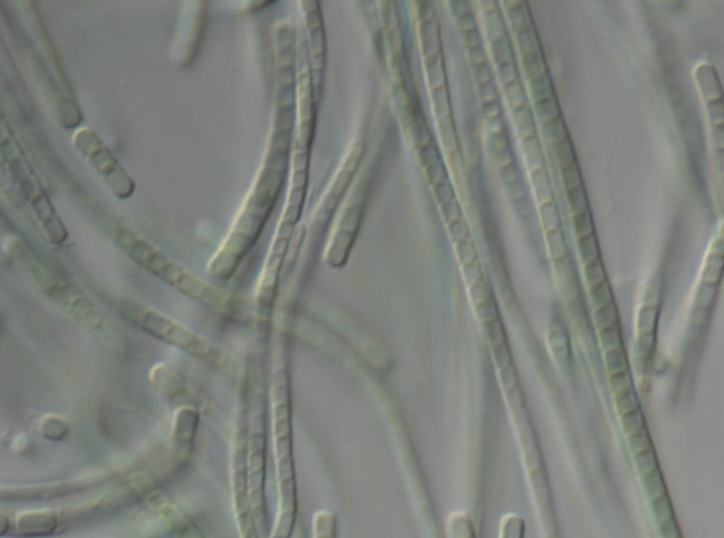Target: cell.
<instances>
[{
	"instance_id": "11",
	"label": "cell",
	"mask_w": 724,
	"mask_h": 538,
	"mask_svg": "<svg viewBox=\"0 0 724 538\" xmlns=\"http://www.w3.org/2000/svg\"><path fill=\"white\" fill-rule=\"evenodd\" d=\"M146 503L174 538H207L189 514L163 490L150 492L146 497Z\"/></svg>"
},
{
	"instance_id": "8",
	"label": "cell",
	"mask_w": 724,
	"mask_h": 538,
	"mask_svg": "<svg viewBox=\"0 0 724 538\" xmlns=\"http://www.w3.org/2000/svg\"><path fill=\"white\" fill-rule=\"evenodd\" d=\"M75 149L87 159L91 168L104 180L105 185L119 200H126L135 193L136 183L124 166L115 158L111 149L91 128H81L73 136Z\"/></svg>"
},
{
	"instance_id": "31",
	"label": "cell",
	"mask_w": 724,
	"mask_h": 538,
	"mask_svg": "<svg viewBox=\"0 0 724 538\" xmlns=\"http://www.w3.org/2000/svg\"><path fill=\"white\" fill-rule=\"evenodd\" d=\"M436 193H437V200H439L440 203L446 204L449 202H453L454 193H453L452 187L447 185V182H443V183H440V185H437Z\"/></svg>"
},
{
	"instance_id": "32",
	"label": "cell",
	"mask_w": 724,
	"mask_h": 538,
	"mask_svg": "<svg viewBox=\"0 0 724 538\" xmlns=\"http://www.w3.org/2000/svg\"><path fill=\"white\" fill-rule=\"evenodd\" d=\"M459 255L460 260L463 261L464 264H471V261L474 260V255H476V251H474L471 243H463L459 245Z\"/></svg>"
},
{
	"instance_id": "17",
	"label": "cell",
	"mask_w": 724,
	"mask_h": 538,
	"mask_svg": "<svg viewBox=\"0 0 724 538\" xmlns=\"http://www.w3.org/2000/svg\"><path fill=\"white\" fill-rule=\"evenodd\" d=\"M607 363H609L611 377L627 373V360L626 356H624L623 347H616V349L609 350V353H607Z\"/></svg>"
},
{
	"instance_id": "33",
	"label": "cell",
	"mask_w": 724,
	"mask_h": 538,
	"mask_svg": "<svg viewBox=\"0 0 724 538\" xmlns=\"http://www.w3.org/2000/svg\"><path fill=\"white\" fill-rule=\"evenodd\" d=\"M443 206H445V209H446L447 220L453 221V223H454V221H457V219H459L460 207L457 206V203L454 202V200H453V202L443 204Z\"/></svg>"
},
{
	"instance_id": "12",
	"label": "cell",
	"mask_w": 724,
	"mask_h": 538,
	"mask_svg": "<svg viewBox=\"0 0 724 538\" xmlns=\"http://www.w3.org/2000/svg\"><path fill=\"white\" fill-rule=\"evenodd\" d=\"M99 478L81 479L80 482L68 480V482L50 483V485L29 486V488H3V502H51L77 493L85 492L92 486L98 485Z\"/></svg>"
},
{
	"instance_id": "19",
	"label": "cell",
	"mask_w": 724,
	"mask_h": 538,
	"mask_svg": "<svg viewBox=\"0 0 724 538\" xmlns=\"http://www.w3.org/2000/svg\"><path fill=\"white\" fill-rule=\"evenodd\" d=\"M524 67L527 71L529 80L536 81L542 78L543 63L539 59L538 53L528 54L524 57Z\"/></svg>"
},
{
	"instance_id": "22",
	"label": "cell",
	"mask_w": 724,
	"mask_h": 538,
	"mask_svg": "<svg viewBox=\"0 0 724 538\" xmlns=\"http://www.w3.org/2000/svg\"><path fill=\"white\" fill-rule=\"evenodd\" d=\"M580 253H582L583 260L589 265L597 261V245L593 236L580 240Z\"/></svg>"
},
{
	"instance_id": "23",
	"label": "cell",
	"mask_w": 724,
	"mask_h": 538,
	"mask_svg": "<svg viewBox=\"0 0 724 538\" xmlns=\"http://www.w3.org/2000/svg\"><path fill=\"white\" fill-rule=\"evenodd\" d=\"M532 94H534L536 104L541 101L549 100L551 97V84L548 83L546 77L532 81Z\"/></svg>"
},
{
	"instance_id": "28",
	"label": "cell",
	"mask_w": 724,
	"mask_h": 538,
	"mask_svg": "<svg viewBox=\"0 0 724 538\" xmlns=\"http://www.w3.org/2000/svg\"><path fill=\"white\" fill-rule=\"evenodd\" d=\"M569 202L570 207H572V210L575 211L576 214L586 211V199L582 187H577V189L569 190Z\"/></svg>"
},
{
	"instance_id": "16",
	"label": "cell",
	"mask_w": 724,
	"mask_h": 538,
	"mask_svg": "<svg viewBox=\"0 0 724 538\" xmlns=\"http://www.w3.org/2000/svg\"><path fill=\"white\" fill-rule=\"evenodd\" d=\"M449 538H476L473 523L466 514L456 513L450 517Z\"/></svg>"
},
{
	"instance_id": "24",
	"label": "cell",
	"mask_w": 724,
	"mask_h": 538,
	"mask_svg": "<svg viewBox=\"0 0 724 538\" xmlns=\"http://www.w3.org/2000/svg\"><path fill=\"white\" fill-rule=\"evenodd\" d=\"M536 110H538L539 117L546 119V121H553L559 115L558 105L553 98L549 100L541 101L536 104Z\"/></svg>"
},
{
	"instance_id": "34",
	"label": "cell",
	"mask_w": 724,
	"mask_h": 538,
	"mask_svg": "<svg viewBox=\"0 0 724 538\" xmlns=\"http://www.w3.org/2000/svg\"><path fill=\"white\" fill-rule=\"evenodd\" d=\"M3 538H15V537H3Z\"/></svg>"
},
{
	"instance_id": "7",
	"label": "cell",
	"mask_w": 724,
	"mask_h": 538,
	"mask_svg": "<svg viewBox=\"0 0 724 538\" xmlns=\"http://www.w3.org/2000/svg\"><path fill=\"white\" fill-rule=\"evenodd\" d=\"M247 465L249 495L259 537L268 538V505H266V418L262 397L252 394L247 420Z\"/></svg>"
},
{
	"instance_id": "2",
	"label": "cell",
	"mask_w": 724,
	"mask_h": 538,
	"mask_svg": "<svg viewBox=\"0 0 724 538\" xmlns=\"http://www.w3.org/2000/svg\"><path fill=\"white\" fill-rule=\"evenodd\" d=\"M115 243L140 268L148 271L159 281L165 282L179 294L201 303L224 318L245 319L247 309L241 299L197 277L129 228H119L116 231Z\"/></svg>"
},
{
	"instance_id": "1",
	"label": "cell",
	"mask_w": 724,
	"mask_h": 538,
	"mask_svg": "<svg viewBox=\"0 0 724 538\" xmlns=\"http://www.w3.org/2000/svg\"><path fill=\"white\" fill-rule=\"evenodd\" d=\"M273 125L271 148L256 176L251 192L242 203L230 233L208 262V274L215 281H230L242 262L258 243L269 217L278 203L286 172L290 136L293 128V107L278 105Z\"/></svg>"
},
{
	"instance_id": "14",
	"label": "cell",
	"mask_w": 724,
	"mask_h": 538,
	"mask_svg": "<svg viewBox=\"0 0 724 538\" xmlns=\"http://www.w3.org/2000/svg\"><path fill=\"white\" fill-rule=\"evenodd\" d=\"M313 538H337V519L329 510H319L313 517Z\"/></svg>"
},
{
	"instance_id": "27",
	"label": "cell",
	"mask_w": 724,
	"mask_h": 538,
	"mask_svg": "<svg viewBox=\"0 0 724 538\" xmlns=\"http://www.w3.org/2000/svg\"><path fill=\"white\" fill-rule=\"evenodd\" d=\"M543 134H545V138L548 139V141L555 143L563 141V136H565L559 119L549 121L548 124L545 125V128H543Z\"/></svg>"
},
{
	"instance_id": "5",
	"label": "cell",
	"mask_w": 724,
	"mask_h": 538,
	"mask_svg": "<svg viewBox=\"0 0 724 538\" xmlns=\"http://www.w3.org/2000/svg\"><path fill=\"white\" fill-rule=\"evenodd\" d=\"M2 159L3 173L9 175L10 182L15 186L22 202L32 211L37 224L53 245H63L68 238V230L58 217L53 204L47 196L46 189L40 183L29 160L23 155L22 148L16 142L15 136L9 134L8 124L2 125Z\"/></svg>"
},
{
	"instance_id": "9",
	"label": "cell",
	"mask_w": 724,
	"mask_h": 538,
	"mask_svg": "<svg viewBox=\"0 0 724 538\" xmlns=\"http://www.w3.org/2000/svg\"><path fill=\"white\" fill-rule=\"evenodd\" d=\"M231 500L239 538H261L256 530L251 495H249L247 422H241V427H238L232 441Z\"/></svg>"
},
{
	"instance_id": "18",
	"label": "cell",
	"mask_w": 724,
	"mask_h": 538,
	"mask_svg": "<svg viewBox=\"0 0 724 538\" xmlns=\"http://www.w3.org/2000/svg\"><path fill=\"white\" fill-rule=\"evenodd\" d=\"M58 422H60V418L44 417L43 424L40 425L43 438L53 439V441L66 438V435L68 434V425L66 424L63 425V427L56 428V424H58Z\"/></svg>"
},
{
	"instance_id": "4",
	"label": "cell",
	"mask_w": 724,
	"mask_h": 538,
	"mask_svg": "<svg viewBox=\"0 0 724 538\" xmlns=\"http://www.w3.org/2000/svg\"><path fill=\"white\" fill-rule=\"evenodd\" d=\"M13 257L34 284L81 326L95 333L105 329V316L57 265L44 260L22 241L13 244Z\"/></svg>"
},
{
	"instance_id": "21",
	"label": "cell",
	"mask_w": 724,
	"mask_h": 538,
	"mask_svg": "<svg viewBox=\"0 0 724 538\" xmlns=\"http://www.w3.org/2000/svg\"><path fill=\"white\" fill-rule=\"evenodd\" d=\"M548 243H549V250H551V254L553 258H559L563 257L566 253V247H565V241H563V236L560 234V231L553 230L549 231L548 234Z\"/></svg>"
},
{
	"instance_id": "25",
	"label": "cell",
	"mask_w": 724,
	"mask_h": 538,
	"mask_svg": "<svg viewBox=\"0 0 724 538\" xmlns=\"http://www.w3.org/2000/svg\"><path fill=\"white\" fill-rule=\"evenodd\" d=\"M555 151L556 155H558L559 163L563 166V168L572 166L573 151L572 148H570V143L566 141V139L556 143Z\"/></svg>"
},
{
	"instance_id": "3",
	"label": "cell",
	"mask_w": 724,
	"mask_h": 538,
	"mask_svg": "<svg viewBox=\"0 0 724 538\" xmlns=\"http://www.w3.org/2000/svg\"><path fill=\"white\" fill-rule=\"evenodd\" d=\"M272 439L278 479V512L268 538H292L297 517L295 454H293L292 404L288 374L276 364L272 376Z\"/></svg>"
},
{
	"instance_id": "6",
	"label": "cell",
	"mask_w": 724,
	"mask_h": 538,
	"mask_svg": "<svg viewBox=\"0 0 724 538\" xmlns=\"http://www.w3.org/2000/svg\"><path fill=\"white\" fill-rule=\"evenodd\" d=\"M124 316L146 335L166 343L167 346L176 347L200 362L218 369L228 366V354L220 346L163 313L131 305L124 308Z\"/></svg>"
},
{
	"instance_id": "30",
	"label": "cell",
	"mask_w": 724,
	"mask_h": 538,
	"mask_svg": "<svg viewBox=\"0 0 724 538\" xmlns=\"http://www.w3.org/2000/svg\"><path fill=\"white\" fill-rule=\"evenodd\" d=\"M562 176L563 182H565V186L568 187V190H573L577 189V187H580L579 170H577L575 165L568 166V168H563Z\"/></svg>"
},
{
	"instance_id": "26",
	"label": "cell",
	"mask_w": 724,
	"mask_h": 538,
	"mask_svg": "<svg viewBox=\"0 0 724 538\" xmlns=\"http://www.w3.org/2000/svg\"><path fill=\"white\" fill-rule=\"evenodd\" d=\"M541 210L543 223H545L546 228H548L549 231L555 230V228L559 226L558 211H556V207L553 206L552 203H546L543 204Z\"/></svg>"
},
{
	"instance_id": "13",
	"label": "cell",
	"mask_w": 724,
	"mask_h": 538,
	"mask_svg": "<svg viewBox=\"0 0 724 538\" xmlns=\"http://www.w3.org/2000/svg\"><path fill=\"white\" fill-rule=\"evenodd\" d=\"M198 422H200V412L191 405H181L174 414L172 437L174 446L181 454H186L193 448Z\"/></svg>"
},
{
	"instance_id": "20",
	"label": "cell",
	"mask_w": 724,
	"mask_h": 538,
	"mask_svg": "<svg viewBox=\"0 0 724 538\" xmlns=\"http://www.w3.org/2000/svg\"><path fill=\"white\" fill-rule=\"evenodd\" d=\"M575 228L577 236L582 238L593 236L592 220H590L589 213L583 211V213L576 214L575 216Z\"/></svg>"
},
{
	"instance_id": "15",
	"label": "cell",
	"mask_w": 724,
	"mask_h": 538,
	"mask_svg": "<svg viewBox=\"0 0 724 538\" xmlns=\"http://www.w3.org/2000/svg\"><path fill=\"white\" fill-rule=\"evenodd\" d=\"M498 538H525V522L518 514L502 517Z\"/></svg>"
},
{
	"instance_id": "29",
	"label": "cell",
	"mask_w": 724,
	"mask_h": 538,
	"mask_svg": "<svg viewBox=\"0 0 724 538\" xmlns=\"http://www.w3.org/2000/svg\"><path fill=\"white\" fill-rule=\"evenodd\" d=\"M426 172H428L429 179L432 180L435 185L446 182V169L445 166H443L442 160L426 166Z\"/></svg>"
},
{
	"instance_id": "10",
	"label": "cell",
	"mask_w": 724,
	"mask_h": 538,
	"mask_svg": "<svg viewBox=\"0 0 724 538\" xmlns=\"http://www.w3.org/2000/svg\"><path fill=\"white\" fill-rule=\"evenodd\" d=\"M63 530L60 510L56 509H29L23 512L2 513V529L0 538H44L56 536Z\"/></svg>"
}]
</instances>
